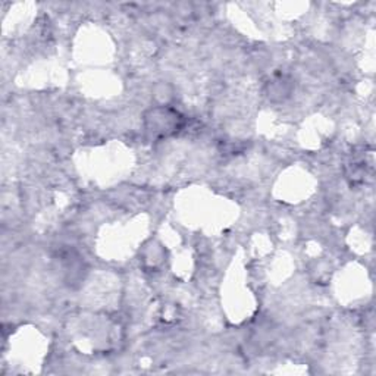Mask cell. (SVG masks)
Returning a JSON list of instances; mask_svg holds the SVG:
<instances>
[{"label": "cell", "instance_id": "1", "mask_svg": "<svg viewBox=\"0 0 376 376\" xmlns=\"http://www.w3.org/2000/svg\"><path fill=\"white\" fill-rule=\"evenodd\" d=\"M147 130L155 135H169L177 133L181 128L182 117L177 110L160 106L152 109L146 117Z\"/></svg>", "mask_w": 376, "mask_h": 376}, {"label": "cell", "instance_id": "2", "mask_svg": "<svg viewBox=\"0 0 376 376\" xmlns=\"http://www.w3.org/2000/svg\"><path fill=\"white\" fill-rule=\"evenodd\" d=\"M291 93V85L288 83L284 77L282 78H277L273 80L272 83H269V90H268V96L272 100H284L285 97L290 96Z\"/></svg>", "mask_w": 376, "mask_h": 376}]
</instances>
